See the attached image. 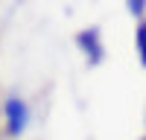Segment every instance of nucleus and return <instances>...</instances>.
I'll list each match as a JSON object with an SVG mask.
<instances>
[{"label":"nucleus","mask_w":146,"mask_h":140,"mask_svg":"<svg viewBox=\"0 0 146 140\" xmlns=\"http://www.w3.org/2000/svg\"><path fill=\"white\" fill-rule=\"evenodd\" d=\"M3 120H6V131L12 137H21L29 125V105L21 96H9L3 102Z\"/></svg>","instance_id":"f257e3e1"},{"label":"nucleus","mask_w":146,"mask_h":140,"mask_svg":"<svg viewBox=\"0 0 146 140\" xmlns=\"http://www.w3.org/2000/svg\"><path fill=\"white\" fill-rule=\"evenodd\" d=\"M79 47L85 53H88V58L91 61H100L102 58V44H100V29L96 26H91V29H85V32H79Z\"/></svg>","instance_id":"f03ea898"},{"label":"nucleus","mask_w":146,"mask_h":140,"mask_svg":"<svg viewBox=\"0 0 146 140\" xmlns=\"http://www.w3.org/2000/svg\"><path fill=\"white\" fill-rule=\"evenodd\" d=\"M137 53H140V61L146 64V20L137 26Z\"/></svg>","instance_id":"7ed1b4c3"},{"label":"nucleus","mask_w":146,"mask_h":140,"mask_svg":"<svg viewBox=\"0 0 146 140\" xmlns=\"http://www.w3.org/2000/svg\"><path fill=\"white\" fill-rule=\"evenodd\" d=\"M129 9L135 12V15H140V12H143V3H129Z\"/></svg>","instance_id":"20e7f679"}]
</instances>
